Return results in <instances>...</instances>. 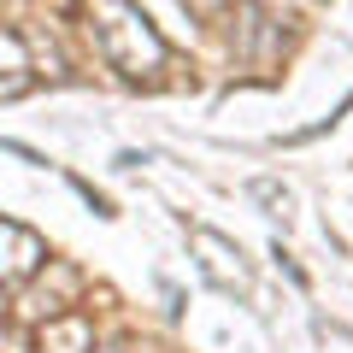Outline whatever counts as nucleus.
<instances>
[{
    "label": "nucleus",
    "instance_id": "5",
    "mask_svg": "<svg viewBox=\"0 0 353 353\" xmlns=\"http://www.w3.org/2000/svg\"><path fill=\"white\" fill-rule=\"evenodd\" d=\"M183 6H189L194 18H206V24H212V18H224L230 6H236V0H183Z\"/></svg>",
    "mask_w": 353,
    "mask_h": 353
},
{
    "label": "nucleus",
    "instance_id": "2",
    "mask_svg": "<svg viewBox=\"0 0 353 353\" xmlns=\"http://www.w3.org/2000/svg\"><path fill=\"white\" fill-rule=\"evenodd\" d=\"M230 53H236L241 71H259V77L283 59V24L259 0H236L230 6Z\"/></svg>",
    "mask_w": 353,
    "mask_h": 353
},
{
    "label": "nucleus",
    "instance_id": "1",
    "mask_svg": "<svg viewBox=\"0 0 353 353\" xmlns=\"http://www.w3.org/2000/svg\"><path fill=\"white\" fill-rule=\"evenodd\" d=\"M88 18V36L101 48V59L112 65L124 83H153V77L171 65V48L153 30V18L141 12L136 0H77Z\"/></svg>",
    "mask_w": 353,
    "mask_h": 353
},
{
    "label": "nucleus",
    "instance_id": "6",
    "mask_svg": "<svg viewBox=\"0 0 353 353\" xmlns=\"http://www.w3.org/2000/svg\"><path fill=\"white\" fill-rule=\"evenodd\" d=\"M0 153H18V159H30V165H41V153H30L24 141H0Z\"/></svg>",
    "mask_w": 353,
    "mask_h": 353
},
{
    "label": "nucleus",
    "instance_id": "3",
    "mask_svg": "<svg viewBox=\"0 0 353 353\" xmlns=\"http://www.w3.org/2000/svg\"><path fill=\"white\" fill-rule=\"evenodd\" d=\"M41 265H48V241L36 230L12 224V218H0V283H24Z\"/></svg>",
    "mask_w": 353,
    "mask_h": 353
},
{
    "label": "nucleus",
    "instance_id": "4",
    "mask_svg": "<svg viewBox=\"0 0 353 353\" xmlns=\"http://www.w3.org/2000/svg\"><path fill=\"white\" fill-rule=\"evenodd\" d=\"M36 353H94V324H88L83 312H59V318H41Z\"/></svg>",
    "mask_w": 353,
    "mask_h": 353
}]
</instances>
